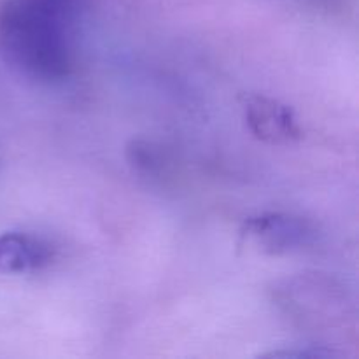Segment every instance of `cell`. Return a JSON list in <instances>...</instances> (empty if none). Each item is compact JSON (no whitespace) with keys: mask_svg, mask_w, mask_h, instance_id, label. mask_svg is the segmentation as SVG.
I'll return each mask as SVG.
<instances>
[{"mask_svg":"<svg viewBox=\"0 0 359 359\" xmlns=\"http://www.w3.org/2000/svg\"><path fill=\"white\" fill-rule=\"evenodd\" d=\"M88 0H2L0 58L35 81L55 83L72 72L76 35Z\"/></svg>","mask_w":359,"mask_h":359,"instance_id":"cell-1","label":"cell"},{"mask_svg":"<svg viewBox=\"0 0 359 359\" xmlns=\"http://www.w3.org/2000/svg\"><path fill=\"white\" fill-rule=\"evenodd\" d=\"M312 230L304 217L284 212L251 216L241 228L242 245L265 256H283L300 251L311 242Z\"/></svg>","mask_w":359,"mask_h":359,"instance_id":"cell-2","label":"cell"},{"mask_svg":"<svg viewBox=\"0 0 359 359\" xmlns=\"http://www.w3.org/2000/svg\"><path fill=\"white\" fill-rule=\"evenodd\" d=\"M241 107L245 126L262 142L286 146L304 137L293 109L276 98L245 93L241 97Z\"/></svg>","mask_w":359,"mask_h":359,"instance_id":"cell-3","label":"cell"},{"mask_svg":"<svg viewBox=\"0 0 359 359\" xmlns=\"http://www.w3.org/2000/svg\"><path fill=\"white\" fill-rule=\"evenodd\" d=\"M48 248L37 238L20 231L0 235V272H32L48 262Z\"/></svg>","mask_w":359,"mask_h":359,"instance_id":"cell-4","label":"cell"},{"mask_svg":"<svg viewBox=\"0 0 359 359\" xmlns=\"http://www.w3.org/2000/svg\"><path fill=\"white\" fill-rule=\"evenodd\" d=\"M126 160L137 174L146 177H154L163 170V153L149 140H132L126 146Z\"/></svg>","mask_w":359,"mask_h":359,"instance_id":"cell-5","label":"cell"},{"mask_svg":"<svg viewBox=\"0 0 359 359\" xmlns=\"http://www.w3.org/2000/svg\"><path fill=\"white\" fill-rule=\"evenodd\" d=\"M340 356L339 353L325 347H309V349H291V351H272L263 354V358H283V359H332Z\"/></svg>","mask_w":359,"mask_h":359,"instance_id":"cell-6","label":"cell"}]
</instances>
